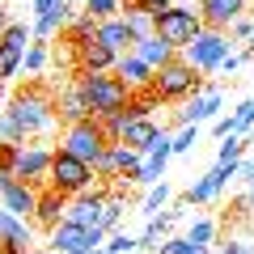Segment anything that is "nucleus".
Masks as SVG:
<instances>
[{
	"mask_svg": "<svg viewBox=\"0 0 254 254\" xmlns=\"http://www.w3.org/2000/svg\"><path fill=\"white\" fill-rule=\"evenodd\" d=\"M60 123L55 115V85L30 76L0 110V140H13V144H26V140H38L43 131Z\"/></svg>",
	"mask_w": 254,
	"mask_h": 254,
	"instance_id": "obj_1",
	"label": "nucleus"
},
{
	"mask_svg": "<svg viewBox=\"0 0 254 254\" xmlns=\"http://www.w3.org/2000/svg\"><path fill=\"white\" fill-rule=\"evenodd\" d=\"M76 89L85 93L93 119L123 110L127 98H131V85H127L123 76H115V68H110V72H76Z\"/></svg>",
	"mask_w": 254,
	"mask_h": 254,
	"instance_id": "obj_2",
	"label": "nucleus"
},
{
	"mask_svg": "<svg viewBox=\"0 0 254 254\" xmlns=\"http://www.w3.org/2000/svg\"><path fill=\"white\" fill-rule=\"evenodd\" d=\"M148 85H153V93L161 102H187V98H195V93L203 89V72L195 64H187L182 55H174L161 68H153V81Z\"/></svg>",
	"mask_w": 254,
	"mask_h": 254,
	"instance_id": "obj_3",
	"label": "nucleus"
},
{
	"mask_svg": "<svg viewBox=\"0 0 254 254\" xmlns=\"http://www.w3.org/2000/svg\"><path fill=\"white\" fill-rule=\"evenodd\" d=\"M60 148H68L72 157H81V161H98L102 153L110 148V136H106V127H102V119H76V123H64V140Z\"/></svg>",
	"mask_w": 254,
	"mask_h": 254,
	"instance_id": "obj_4",
	"label": "nucleus"
},
{
	"mask_svg": "<svg viewBox=\"0 0 254 254\" xmlns=\"http://www.w3.org/2000/svg\"><path fill=\"white\" fill-rule=\"evenodd\" d=\"M93 165L89 161H81V157H72L68 148H55V157H51V170H47V187H55V190H64L68 199L72 195H81V190H89L93 187Z\"/></svg>",
	"mask_w": 254,
	"mask_h": 254,
	"instance_id": "obj_5",
	"label": "nucleus"
},
{
	"mask_svg": "<svg viewBox=\"0 0 254 254\" xmlns=\"http://www.w3.org/2000/svg\"><path fill=\"white\" fill-rule=\"evenodd\" d=\"M203 30V17L199 9H182V4H165L157 13V38L170 43L174 51H182L187 43H195V34Z\"/></svg>",
	"mask_w": 254,
	"mask_h": 254,
	"instance_id": "obj_6",
	"label": "nucleus"
},
{
	"mask_svg": "<svg viewBox=\"0 0 254 254\" xmlns=\"http://www.w3.org/2000/svg\"><path fill=\"white\" fill-rule=\"evenodd\" d=\"M178 55L187 64H195L203 76H212V72H216V64L229 55V30H208V26H203L199 34H195V43H187Z\"/></svg>",
	"mask_w": 254,
	"mask_h": 254,
	"instance_id": "obj_7",
	"label": "nucleus"
},
{
	"mask_svg": "<svg viewBox=\"0 0 254 254\" xmlns=\"http://www.w3.org/2000/svg\"><path fill=\"white\" fill-rule=\"evenodd\" d=\"M51 157H55L51 144H43V140H26V144H17V165H13V174H17L21 182H30V187H47Z\"/></svg>",
	"mask_w": 254,
	"mask_h": 254,
	"instance_id": "obj_8",
	"label": "nucleus"
},
{
	"mask_svg": "<svg viewBox=\"0 0 254 254\" xmlns=\"http://www.w3.org/2000/svg\"><path fill=\"white\" fill-rule=\"evenodd\" d=\"M30 38H34V30L26 21H9L4 26V34H0V81H13L21 72V55H26Z\"/></svg>",
	"mask_w": 254,
	"mask_h": 254,
	"instance_id": "obj_9",
	"label": "nucleus"
},
{
	"mask_svg": "<svg viewBox=\"0 0 254 254\" xmlns=\"http://www.w3.org/2000/svg\"><path fill=\"white\" fill-rule=\"evenodd\" d=\"M102 242H106L102 229H85V225H76V220H60V225L51 229V250H60V254H85V250H93V246H102Z\"/></svg>",
	"mask_w": 254,
	"mask_h": 254,
	"instance_id": "obj_10",
	"label": "nucleus"
},
{
	"mask_svg": "<svg viewBox=\"0 0 254 254\" xmlns=\"http://www.w3.org/2000/svg\"><path fill=\"white\" fill-rule=\"evenodd\" d=\"M0 203L21 220H34V203H38V187L21 182L17 174H0Z\"/></svg>",
	"mask_w": 254,
	"mask_h": 254,
	"instance_id": "obj_11",
	"label": "nucleus"
},
{
	"mask_svg": "<svg viewBox=\"0 0 254 254\" xmlns=\"http://www.w3.org/2000/svg\"><path fill=\"white\" fill-rule=\"evenodd\" d=\"M225 106V93L220 89H208L203 85L195 98H187V106L178 110V115L170 119V127H187V123H208V119H216V110Z\"/></svg>",
	"mask_w": 254,
	"mask_h": 254,
	"instance_id": "obj_12",
	"label": "nucleus"
},
{
	"mask_svg": "<svg viewBox=\"0 0 254 254\" xmlns=\"http://www.w3.org/2000/svg\"><path fill=\"white\" fill-rule=\"evenodd\" d=\"M115 60H119V55L110 51L106 43H98V38H89V43H81V47H72V51H68L72 76H76V72H110V68H115Z\"/></svg>",
	"mask_w": 254,
	"mask_h": 254,
	"instance_id": "obj_13",
	"label": "nucleus"
},
{
	"mask_svg": "<svg viewBox=\"0 0 254 254\" xmlns=\"http://www.w3.org/2000/svg\"><path fill=\"white\" fill-rule=\"evenodd\" d=\"M64 212H68V195H64V190H55V187H38V203H34V229L51 233V229L64 220Z\"/></svg>",
	"mask_w": 254,
	"mask_h": 254,
	"instance_id": "obj_14",
	"label": "nucleus"
},
{
	"mask_svg": "<svg viewBox=\"0 0 254 254\" xmlns=\"http://www.w3.org/2000/svg\"><path fill=\"white\" fill-rule=\"evenodd\" d=\"M246 9H250V0H199V17L208 30H229Z\"/></svg>",
	"mask_w": 254,
	"mask_h": 254,
	"instance_id": "obj_15",
	"label": "nucleus"
},
{
	"mask_svg": "<svg viewBox=\"0 0 254 254\" xmlns=\"http://www.w3.org/2000/svg\"><path fill=\"white\" fill-rule=\"evenodd\" d=\"M55 115H60V123H76V119H89V102H85V93L76 89V76L72 85H55Z\"/></svg>",
	"mask_w": 254,
	"mask_h": 254,
	"instance_id": "obj_16",
	"label": "nucleus"
},
{
	"mask_svg": "<svg viewBox=\"0 0 254 254\" xmlns=\"http://www.w3.org/2000/svg\"><path fill=\"white\" fill-rule=\"evenodd\" d=\"M98 43H106L115 55H123V51H131V47H136V34L127 30L123 13H115V17H102V21H98Z\"/></svg>",
	"mask_w": 254,
	"mask_h": 254,
	"instance_id": "obj_17",
	"label": "nucleus"
},
{
	"mask_svg": "<svg viewBox=\"0 0 254 254\" xmlns=\"http://www.w3.org/2000/svg\"><path fill=\"white\" fill-rule=\"evenodd\" d=\"M165 127H157L153 119H127L123 127V144L127 148H136V153H148V148L157 144V136H161Z\"/></svg>",
	"mask_w": 254,
	"mask_h": 254,
	"instance_id": "obj_18",
	"label": "nucleus"
},
{
	"mask_svg": "<svg viewBox=\"0 0 254 254\" xmlns=\"http://www.w3.org/2000/svg\"><path fill=\"white\" fill-rule=\"evenodd\" d=\"M115 76H123V81L131 85V89H140V85H148V81H153V64H144L136 51H123V55L115 60Z\"/></svg>",
	"mask_w": 254,
	"mask_h": 254,
	"instance_id": "obj_19",
	"label": "nucleus"
},
{
	"mask_svg": "<svg viewBox=\"0 0 254 254\" xmlns=\"http://www.w3.org/2000/svg\"><path fill=\"white\" fill-rule=\"evenodd\" d=\"M89 38H98V17H89V13H76L68 26L60 30V43H64V51H72V47H81V43H89Z\"/></svg>",
	"mask_w": 254,
	"mask_h": 254,
	"instance_id": "obj_20",
	"label": "nucleus"
},
{
	"mask_svg": "<svg viewBox=\"0 0 254 254\" xmlns=\"http://www.w3.org/2000/svg\"><path fill=\"white\" fill-rule=\"evenodd\" d=\"M68 21H72V0H64L60 9H51V13H38L30 30H34V38H55Z\"/></svg>",
	"mask_w": 254,
	"mask_h": 254,
	"instance_id": "obj_21",
	"label": "nucleus"
},
{
	"mask_svg": "<svg viewBox=\"0 0 254 254\" xmlns=\"http://www.w3.org/2000/svg\"><path fill=\"white\" fill-rule=\"evenodd\" d=\"M131 51H136L144 64H153V68H161L165 60H174V55H178L170 43H161L157 34H148V38H136V47H131Z\"/></svg>",
	"mask_w": 254,
	"mask_h": 254,
	"instance_id": "obj_22",
	"label": "nucleus"
},
{
	"mask_svg": "<svg viewBox=\"0 0 254 254\" xmlns=\"http://www.w3.org/2000/svg\"><path fill=\"white\" fill-rule=\"evenodd\" d=\"M47 60H51V38H30L26 55H21V68H26V76H43Z\"/></svg>",
	"mask_w": 254,
	"mask_h": 254,
	"instance_id": "obj_23",
	"label": "nucleus"
},
{
	"mask_svg": "<svg viewBox=\"0 0 254 254\" xmlns=\"http://www.w3.org/2000/svg\"><path fill=\"white\" fill-rule=\"evenodd\" d=\"M187 237H190V246H212L216 242V220L212 216H195V225L187 229Z\"/></svg>",
	"mask_w": 254,
	"mask_h": 254,
	"instance_id": "obj_24",
	"label": "nucleus"
},
{
	"mask_svg": "<svg viewBox=\"0 0 254 254\" xmlns=\"http://www.w3.org/2000/svg\"><path fill=\"white\" fill-rule=\"evenodd\" d=\"M165 203H170V187H165V178H161V182L148 187V195H144L140 208H144V216H157V208H165Z\"/></svg>",
	"mask_w": 254,
	"mask_h": 254,
	"instance_id": "obj_25",
	"label": "nucleus"
},
{
	"mask_svg": "<svg viewBox=\"0 0 254 254\" xmlns=\"http://www.w3.org/2000/svg\"><path fill=\"white\" fill-rule=\"evenodd\" d=\"M81 9L89 13V17H115V13H123V0H81Z\"/></svg>",
	"mask_w": 254,
	"mask_h": 254,
	"instance_id": "obj_26",
	"label": "nucleus"
},
{
	"mask_svg": "<svg viewBox=\"0 0 254 254\" xmlns=\"http://www.w3.org/2000/svg\"><path fill=\"white\" fill-rule=\"evenodd\" d=\"M102 246H106V254H131V250H140V246H136V237H131V233H110V237H106Z\"/></svg>",
	"mask_w": 254,
	"mask_h": 254,
	"instance_id": "obj_27",
	"label": "nucleus"
},
{
	"mask_svg": "<svg viewBox=\"0 0 254 254\" xmlns=\"http://www.w3.org/2000/svg\"><path fill=\"white\" fill-rule=\"evenodd\" d=\"M170 144H174V153H190V148H195V123H187V127H174Z\"/></svg>",
	"mask_w": 254,
	"mask_h": 254,
	"instance_id": "obj_28",
	"label": "nucleus"
},
{
	"mask_svg": "<svg viewBox=\"0 0 254 254\" xmlns=\"http://www.w3.org/2000/svg\"><path fill=\"white\" fill-rule=\"evenodd\" d=\"M250 38H254V17H246V13H242V17L229 26V43H250Z\"/></svg>",
	"mask_w": 254,
	"mask_h": 254,
	"instance_id": "obj_29",
	"label": "nucleus"
},
{
	"mask_svg": "<svg viewBox=\"0 0 254 254\" xmlns=\"http://www.w3.org/2000/svg\"><path fill=\"white\" fill-rule=\"evenodd\" d=\"M233 127H237V136H242V131H250V127H254V98H246L242 106L233 110Z\"/></svg>",
	"mask_w": 254,
	"mask_h": 254,
	"instance_id": "obj_30",
	"label": "nucleus"
},
{
	"mask_svg": "<svg viewBox=\"0 0 254 254\" xmlns=\"http://www.w3.org/2000/svg\"><path fill=\"white\" fill-rule=\"evenodd\" d=\"M157 254H195V246H190V237H161Z\"/></svg>",
	"mask_w": 254,
	"mask_h": 254,
	"instance_id": "obj_31",
	"label": "nucleus"
},
{
	"mask_svg": "<svg viewBox=\"0 0 254 254\" xmlns=\"http://www.w3.org/2000/svg\"><path fill=\"white\" fill-rule=\"evenodd\" d=\"M242 64H246V55H233V51H229V55H225V60H220V64H216V72H220V76H233V72H237V68H242Z\"/></svg>",
	"mask_w": 254,
	"mask_h": 254,
	"instance_id": "obj_32",
	"label": "nucleus"
},
{
	"mask_svg": "<svg viewBox=\"0 0 254 254\" xmlns=\"http://www.w3.org/2000/svg\"><path fill=\"white\" fill-rule=\"evenodd\" d=\"M212 131H216L220 140H225V136H237V127H233V115H225V119H216V123H212Z\"/></svg>",
	"mask_w": 254,
	"mask_h": 254,
	"instance_id": "obj_33",
	"label": "nucleus"
},
{
	"mask_svg": "<svg viewBox=\"0 0 254 254\" xmlns=\"http://www.w3.org/2000/svg\"><path fill=\"white\" fill-rule=\"evenodd\" d=\"M60 4H64V0H34V17H38V13H51V9H60Z\"/></svg>",
	"mask_w": 254,
	"mask_h": 254,
	"instance_id": "obj_34",
	"label": "nucleus"
},
{
	"mask_svg": "<svg viewBox=\"0 0 254 254\" xmlns=\"http://www.w3.org/2000/svg\"><path fill=\"white\" fill-rule=\"evenodd\" d=\"M237 178L250 182V178H254V161H246V157H242V161H237Z\"/></svg>",
	"mask_w": 254,
	"mask_h": 254,
	"instance_id": "obj_35",
	"label": "nucleus"
},
{
	"mask_svg": "<svg viewBox=\"0 0 254 254\" xmlns=\"http://www.w3.org/2000/svg\"><path fill=\"white\" fill-rule=\"evenodd\" d=\"M4 26H9V13H4V9H0V34H4Z\"/></svg>",
	"mask_w": 254,
	"mask_h": 254,
	"instance_id": "obj_36",
	"label": "nucleus"
},
{
	"mask_svg": "<svg viewBox=\"0 0 254 254\" xmlns=\"http://www.w3.org/2000/svg\"><path fill=\"white\" fill-rule=\"evenodd\" d=\"M246 199H250V208H254V178H250V190H246Z\"/></svg>",
	"mask_w": 254,
	"mask_h": 254,
	"instance_id": "obj_37",
	"label": "nucleus"
},
{
	"mask_svg": "<svg viewBox=\"0 0 254 254\" xmlns=\"http://www.w3.org/2000/svg\"><path fill=\"white\" fill-rule=\"evenodd\" d=\"M0 106H4V81H0Z\"/></svg>",
	"mask_w": 254,
	"mask_h": 254,
	"instance_id": "obj_38",
	"label": "nucleus"
},
{
	"mask_svg": "<svg viewBox=\"0 0 254 254\" xmlns=\"http://www.w3.org/2000/svg\"><path fill=\"white\" fill-rule=\"evenodd\" d=\"M161 4H174V0H161Z\"/></svg>",
	"mask_w": 254,
	"mask_h": 254,
	"instance_id": "obj_39",
	"label": "nucleus"
},
{
	"mask_svg": "<svg viewBox=\"0 0 254 254\" xmlns=\"http://www.w3.org/2000/svg\"><path fill=\"white\" fill-rule=\"evenodd\" d=\"M144 254H157V250H144Z\"/></svg>",
	"mask_w": 254,
	"mask_h": 254,
	"instance_id": "obj_40",
	"label": "nucleus"
},
{
	"mask_svg": "<svg viewBox=\"0 0 254 254\" xmlns=\"http://www.w3.org/2000/svg\"><path fill=\"white\" fill-rule=\"evenodd\" d=\"M250 47H254V38H250Z\"/></svg>",
	"mask_w": 254,
	"mask_h": 254,
	"instance_id": "obj_41",
	"label": "nucleus"
}]
</instances>
